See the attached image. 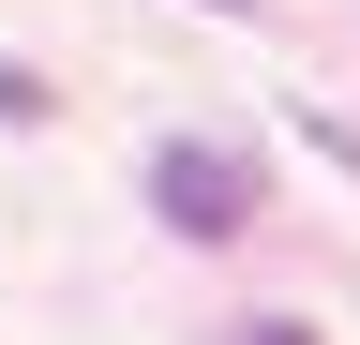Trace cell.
I'll return each mask as SVG.
<instances>
[{
  "instance_id": "6da1fadb",
  "label": "cell",
  "mask_w": 360,
  "mask_h": 345,
  "mask_svg": "<svg viewBox=\"0 0 360 345\" xmlns=\"http://www.w3.org/2000/svg\"><path fill=\"white\" fill-rule=\"evenodd\" d=\"M150 210H165L180 240H240V226H255V165L210 150V136H165V150H150Z\"/></svg>"
},
{
  "instance_id": "7a4b0ae2",
  "label": "cell",
  "mask_w": 360,
  "mask_h": 345,
  "mask_svg": "<svg viewBox=\"0 0 360 345\" xmlns=\"http://www.w3.org/2000/svg\"><path fill=\"white\" fill-rule=\"evenodd\" d=\"M240 345H315V330L300 315H240Z\"/></svg>"
},
{
  "instance_id": "3957f363",
  "label": "cell",
  "mask_w": 360,
  "mask_h": 345,
  "mask_svg": "<svg viewBox=\"0 0 360 345\" xmlns=\"http://www.w3.org/2000/svg\"><path fill=\"white\" fill-rule=\"evenodd\" d=\"M210 15H240V0H210Z\"/></svg>"
}]
</instances>
